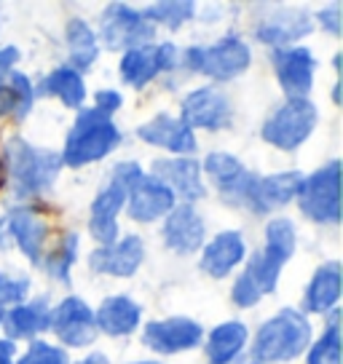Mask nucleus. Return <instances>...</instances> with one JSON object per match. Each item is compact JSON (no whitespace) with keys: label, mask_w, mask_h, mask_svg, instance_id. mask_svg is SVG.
<instances>
[{"label":"nucleus","mask_w":343,"mask_h":364,"mask_svg":"<svg viewBox=\"0 0 343 364\" xmlns=\"http://www.w3.org/2000/svg\"><path fill=\"white\" fill-rule=\"evenodd\" d=\"M19 364H68V356L48 343H33L30 351L19 359Z\"/></svg>","instance_id":"nucleus-35"},{"label":"nucleus","mask_w":343,"mask_h":364,"mask_svg":"<svg viewBox=\"0 0 343 364\" xmlns=\"http://www.w3.org/2000/svg\"><path fill=\"white\" fill-rule=\"evenodd\" d=\"M309 364H341V338H338V311H330V330L311 348Z\"/></svg>","instance_id":"nucleus-32"},{"label":"nucleus","mask_w":343,"mask_h":364,"mask_svg":"<svg viewBox=\"0 0 343 364\" xmlns=\"http://www.w3.org/2000/svg\"><path fill=\"white\" fill-rule=\"evenodd\" d=\"M300 209L314 223H338L341 220V164L330 161L300 182Z\"/></svg>","instance_id":"nucleus-5"},{"label":"nucleus","mask_w":343,"mask_h":364,"mask_svg":"<svg viewBox=\"0 0 343 364\" xmlns=\"http://www.w3.org/2000/svg\"><path fill=\"white\" fill-rule=\"evenodd\" d=\"M14 346L9 341H0V364H11Z\"/></svg>","instance_id":"nucleus-43"},{"label":"nucleus","mask_w":343,"mask_h":364,"mask_svg":"<svg viewBox=\"0 0 343 364\" xmlns=\"http://www.w3.org/2000/svg\"><path fill=\"white\" fill-rule=\"evenodd\" d=\"M139 364H156V362H139Z\"/></svg>","instance_id":"nucleus-46"},{"label":"nucleus","mask_w":343,"mask_h":364,"mask_svg":"<svg viewBox=\"0 0 343 364\" xmlns=\"http://www.w3.org/2000/svg\"><path fill=\"white\" fill-rule=\"evenodd\" d=\"M153 35L150 24L142 19V14L129 9L124 3L107 6L102 14V41L107 48H132L134 43Z\"/></svg>","instance_id":"nucleus-10"},{"label":"nucleus","mask_w":343,"mask_h":364,"mask_svg":"<svg viewBox=\"0 0 343 364\" xmlns=\"http://www.w3.org/2000/svg\"><path fill=\"white\" fill-rule=\"evenodd\" d=\"M311 33V22L306 14H279L271 22H265L258 30V38L265 43H287V41H295L300 35Z\"/></svg>","instance_id":"nucleus-27"},{"label":"nucleus","mask_w":343,"mask_h":364,"mask_svg":"<svg viewBox=\"0 0 343 364\" xmlns=\"http://www.w3.org/2000/svg\"><path fill=\"white\" fill-rule=\"evenodd\" d=\"M75 247H78V236H68V241H65L59 250H54V255L46 260L48 271L54 273L57 279H68L70 262L75 260Z\"/></svg>","instance_id":"nucleus-34"},{"label":"nucleus","mask_w":343,"mask_h":364,"mask_svg":"<svg viewBox=\"0 0 343 364\" xmlns=\"http://www.w3.org/2000/svg\"><path fill=\"white\" fill-rule=\"evenodd\" d=\"M164 241L177 252H194L204 241V220L191 204L172 209L164 223Z\"/></svg>","instance_id":"nucleus-17"},{"label":"nucleus","mask_w":343,"mask_h":364,"mask_svg":"<svg viewBox=\"0 0 343 364\" xmlns=\"http://www.w3.org/2000/svg\"><path fill=\"white\" fill-rule=\"evenodd\" d=\"M27 292V279L0 276V303H19Z\"/></svg>","instance_id":"nucleus-38"},{"label":"nucleus","mask_w":343,"mask_h":364,"mask_svg":"<svg viewBox=\"0 0 343 364\" xmlns=\"http://www.w3.org/2000/svg\"><path fill=\"white\" fill-rule=\"evenodd\" d=\"M0 180H3V161H0Z\"/></svg>","instance_id":"nucleus-45"},{"label":"nucleus","mask_w":343,"mask_h":364,"mask_svg":"<svg viewBox=\"0 0 343 364\" xmlns=\"http://www.w3.org/2000/svg\"><path fill=\"white\" fill-rule=\"evenodd\" d=\"M51 327L59 335V341L73 346V348L89 346L97 335L92 308L78 297H68V300L59 303L57 311L51 314Z\"/></svg>","instance_id":"nucleus-9"},{"label":"nucleus","mask_w":343,"mask_h":364,"mask_svg":"<svg viewBox=\"0 0 343 364\" xmlns=\"http://www.w3.org/2000/svg\"><path fill=\"white\" fill-rule=\"evenodd\" d=\"M174 65H177V48L172 43L137 46V48H129L121 59V75L132 86H145L156 73L172 70Z\"/></svg>","instance_id":"nucleus-8"},{"label":"nucleus","mask_w":343,"mask_h":364,"mask_svg":"<svg viewBox=\"0 0 343 364\" xmlns=\"http://www.w3.org/2000/svg\"><path fill=\"white\" fill-rule=\"evenodd\" d=\"M0 314H3V311H0Z\"/></svg>","instance_id":"nucleus-47"},{"label":"nucleus","mask_w":343,"mask_h":364,"mask_svg":"<svg viewBox=\"0 0 343 364\" xmlns=\"http://www.w3.org/2000/svg\"><path fill=\"white\" fill-rule=\"evenodd\" d=\"M121 107V94L118 91H100L97 94V110L105 115H110L113 110Z\"/></svg>","instance_id":"nucleus-39"},{"label":"nucleus","mask_w":343,"mask_h":364,"mask_svg":"<svg viewBox=\"0 0 343 364\" xmlns=\"http://www.w3.org/2000/svg\"><path fill=\"white\" fill-rule=\"evenodd\" d=\"M142 241L137 236H126L124 241L118 244H110V247H102L92 255V268L100 273H110V276H132V273L139 268L142 262Z\"/></svg>","instance_id":"nucleus-19"},{"label":"nucleus","mask_w":343,"mask_h":364,"mask_svg":"<svg viewBox=\"0 0 343 364\" xmlns=\"http://www.w3.org/2000/svg\"><path fill=\"white\" fill-rule=\"evenodd\" d=\"M244 257V241L236 230H226L215 236V241L204 250V257H201V268H204L209 276H218L223 279L231 268H236Z\"/></svg>","instance_id":"nucleus-21"},{"label":"nucleus","mask_w":343,"mask_h":364,"mask_svg":"<svg viewBox=\"0 0 343 364\" xmlns=\"http://www.w3.org/2000/svg\"><path fill=\"white\" fill-rule=\"evenodd\" d=\"M94 324L102 332H107V335H115V338L126 335V332H132L139 324V306L134 300L121 295L107 297L102 306H100V311H97Z\"/></svg>","instance_id":"nucleus-22"},{"label":"nucleus","mask_w":343,"mask_h":364,"mask_svg":"<svg viewBox=\"0 0 343 364\" xmlns=\"http://www.w3.org/2000/svg\"><path fill=\"white\" fill-rule=\"evenodd\" d=\"M282 265H285V262L279 260V257H274V255H268V252L263 250L260 255H255V257H252L247 276L255 282L258 292H274L276 279H279Z\"/></svg>","instance_id":"nucleus-31"},{"label":"nucleus","mask_w":343,"mask_h":364,"mask_svg":"<svg viewBox=\"0 0 343 364\" xmlns=\"http://www.w3.org/2000/svg\"><path fill=\"white\" fill-rule=\"evenodd\" d=\"M244 343H247V327L239 324V321H226V324H220L212 330L209 335V362L212 364H228L236 353L244 348Z\"/></svg>","instance_id":"nucleus-25"},{"label":"nucleus","mask_w":343,"mask_h":364,"mask_svg":"<svg viewBox=\"0 0 343 364\" xmlns=\"http://www.w3.org/2000/svg\"><path fill=\"white\" fill-rule=\"evenodd\" d=\"M6 156L11 164L14 185H16V193L30 196L48 188L51 182L57 180L62 159L51 150H38L33 145H27L24 139H11L6 145Z\"/></svg>","instance_id":"nucleus-3"},{"label":"nucleus","mask_w":343,"mask_h":364,"mask_svg":"<svg viewBox=\"0 0 343 364\" xmlns=\"http://www.w3.org/2000/svg\"><path fill=\"white\" fill-rule=\"evenodd\" d=\"M317 126V107L309 100H290L263 126V139L279 150L300 148Z\"/></svg>","instance_id":"nucleus-6"},{"label":"nucleus","mask_w":343,"mask_h":364,"mask_svg":"<svg viewBox=\"0 0 343 364\" xmlns=\"http://www.w3.org/2000/svg\"><path fill=\"white\" fill-rule=\"evenodd\" d=\"M311 341V327L303 314L285 308L271 321H265L255 335L252 346V364L290 362L303 353Z\"/></svg>","instance_id":"nucleus-1"},{"label":"nucleus","mask_w":343,"mask_h":364,"mask_svg":"<svg viewBox=\"0 0 343 364\" xmlns=\"http://www.w3.org/2000/svg\"><path fill=\"white\" fill-rule=\"evenodd\" d=\"M16 113V94H14L11 83L0 80V115Z\"/></svg>","instance_id":"nucleus-40"},{"label":"nucleus","mask_w":343,"mask_h":364,"mask_svg":"<svg viewBox=\"0 0 343 364\" xmlns=\"http://www.w3.org/2000/svg\"><path fill=\"white\" fill-rule=\"evenodd\" d=\"M139 139H145L150 145L167 148L172 153H194L196 150V136L194 129H188L183 121L172 118V115H159L150 124H142L137 129Z\"/></svg>","instance_id":"nucleus-18"},{"label":"nucleus","mask_w":343,"mask_h":364,"mask_svg":"<svg viewBox=\"0 0 343 364\" xmlns=\"http://www.w3.org/2000/svg\"><path fill=\"white\" fill-rule=\"evenodd\" d=\"M118 139H121V134L110 121V115L100 113L97 107L83 110L75 126L70 129L68 145H65V153L59 159L68 166H83V164L105 159L118 145Z\"/></svg>","instance_id":"nucleus-2"},{"label":"nucleus","mask_w":343,"mask_h":364,"mask_svg":"<svg viewBox=\"0 0 343 364\" xmlns=\"http://www.w3.org/2000/svg\"><path fill=\"white\" fill-rule=\"evenodd\" d=\"M11 89H14V94H16V115L22 118V115L30 110V105H33V86H30L27 75L11 73Z\"/></svg>","instance_id":"nucleus-36"},{"label":"nucleus","mask_w":343,"mask_h":364,"mask_svg":"<svg viewBox=\"0 0 343 364\" xmlns=\"http://www.w3.org/2000/svg\"><path fill=\"white\" fill-rule=\"evenodd\" d=\"M231 121L228 100L215 89H196L183 102V124L188 129H223Z\"/></svg>","instance_id":"nucleus-12"},{"label":"nucleus","mask_w":343,"mask_h":364,"mask_svg":"<svg viewBox=\"0 0 343 364\" xmlns=\"http://www.w3.org/2000/svg\"><path fill=\"white\" fill-rule=\"evenodd\" d=\"M204 169L212 180L220 182V188H226V185H231V182L239 180L241 174H244L241 161L228 156V153H209L204 161Z\"/></svg>","instance_id":"nucleus-33"},{"label":"nucleus","mask_w":343,"mask_h":364,"mask_svg":"<svg viewBox=\"0 0 343 364\" xmlns=\"http://www.w3.org/2000/svg\"><path fill=\"white\" fill-rule=\"evenodd\" d=\"M188 68L196 70V73H204L209 78H233L239 75L241 70L250 68V48L241 38H223L220 43L215 46H196V48H188Z\"/></svg>","instance_id":"nucleus-7"},{"label":"nucleus","mask_w":343,"mask_h":364,"mask_svg":"<svg viewBox=\"0 0 343 364\" xmlns=\"http://www.w3.org/2000/svg\"><path fill=\"white\" fill-rule=\"evenodd\" d=\"M126 198H129V217L137 223L159 220L161 215L172 212V204H174V193L169 188L153 177H145V174L132 185Z\"/></svg>","instance_id":"nucleus-15"},{"label":"nucleus","mask_w":343,"mask_h":364,"mask_svg":"<svg viewBox=\"0 0 343 364\" xmlns=\"http://www.w3.org/2000/svg\"><path fill=\"white\" fill-rule=\"evenodd\" d=\"M260 300V292H258V287H255V282H252L250 276L244 273L239 282L233 284V303L241 308H250L255 306Z\"/></svg>","instance_id":"nucleus-37"},{"label":"nucleus","mask_w":343,"mask_h":364,"mask_svg":"<svg viewBox=\"0 0 343 364\" xmlns=\"http://www.w3.org/2000/svg\"><path fill=\"white\" fill-rule=\"evenodd\" d=\"M338 295H341V265L338 262H327L311 279L309 292H306V311L324 314L338 300Z\"/></svg>","instance_id":"nucleus-23"},{"label":"nucleus","mask_w":343,"mask_h":364,"mask_svg":"<svg viewBox=\"0 0 343 364\" xmlns=\"http://www.w3.org/2000/svg\"><path fill=\"white\" fill-rule=\"evenodd\" d=\"M46 327H51V311L43 300L30 303V306H16L6 316V332L11 338H33Z\"/></svg>","instance_id":"nucleus-24"},{"label":"nucleus","mask_w":343,"mask_h":364,"mask_svg":"<svg viewBox=\"0 0 343 364\" xmlns=\"http://www.w3.org/2000/svg\"><path fill=\"white\" fill-rule=\"evenodd\" d=\"M16 59H19V51H16L14 46H6V48H0V75H3V73H6L9 68H11Z\"/></svg>","instance_id":"nucleus-42"},{"label":"nucleus","mask_w":343,"mask_h":364,"mask_svg":"<svg viewBox=\"0 0 343 364\" xmlns=\"http://www.w3.org/2000/svg\"><path fill=\"white\" fill-rule=\"evenodd\" d=\"M68 51L75 68H92L94 65V59H97V38L86 27V22L73 19L68 24Z\"/></svg>","instance_id":"nucleus-28"},{"label":"nucleus","mask_w":343,"mask_h":364,"mask_svg":"<svg viewBox=\"0 0 343 364\" xmlns=\"http://www.w3.org/2000/svg\"><path fill=\"white\" fill-rule=\"evenodd\" d=\"M153 180L167 185L172 193H180L188 201H196L204 196V185H201V169L199 164L191 159L177 161H156L153 166Z\"/></svg>","instance_id":"nucleus-16"},{"label":"nucleus","mask_w":343,"mask_h":364,"mask_svg":"<svg viewBox=\"0 0 343 364\" xmlns=\"http://www.w3.org/2000/svg\"><path fill=\"white\" fill-rule=\"evenodd\" d=\"M142 177L137 164H118L113 169V182L105 188L102 193L94 198L92 204V220H89V230L92 236L102 247H110L118 236V225H115V215L121 212L126 204V196L132 191V185Z\"/></svg>","instance_id":"nucleus-4"},{"label":"nucleus","mask_w":343,"mask_h":364,"mask_svg":"<svg viewBox=\"0 0 343 364\" xmlns=\"http://www.w3.org/2000/svg\"><path fill=\"white\" fill-rule=\"evenodd\" d=\"M194 3H188V0H172V3H153L148 6V11L142 14V19L145 22H159V24H167L172 30H177L183 22L188 19H194Z\"/></svg>","instance_id":"nucleus-29"},{"label":"nucleus","mask_w":343,"mask_h":364,"mask_svg":"<svg viewBox=\"0 0 343 364\" xmlns=\"http://www.w3.org/2000/svg\"><path fill=\"white\" fill-rule=\"evenodd\" d=\"M145 346H150L159 353H177L185 348H194L201 341V327L194 318H164V321H153L145 327Z\"/></svg>","instance_id":"nucleus-11"},{"label":"nucleus","mask_w":343,"mask_h":364,"mask_svg":"<svg viewBox=\"0 0 343 364\" xmlns=\"http://www.w3.org/2000/svg\"><path fill=\"white\" fill-rule=\"evenodd\" d=\"M320 22L332 35H338L341 33V9H324V11H320Z\"/></svg>","instance_id":"nucleus-41"},{"label":"nucleus","mask_w":343,"mask_h":364,"mask_svg":"<svg viewBox=\"0 0 343 364\" xmlns=\"http://www.w3.org/2000/svg\"><path fill=\"white\" fill-rule=\"evenodd\" d=\"M38 91H41V94H54V97H59L68 107H78V105L86 100L83 78H80L78 70H73V68L54 70V73L38 86Z\"/></svg>","instance_id":"nucleus-26"},{"label":"nucleus","mask_w":343,"mask_h":364,"mask_svg":"<svg viewBox=\"0 0 343 364\" xmlns=\"http://www.w3.org/2000/svg\"><path fill=\"white\" fill-rule=\"evenodd\" d=\"M80 364H110V362H107V356H102V353H92V356H86Z\"/></svg>","instance_id":"nucleus-44"},{"label":"nucleus","mask_w":343,"mask_h":364,"mask_svg":"<svg viewBox=\"0 0 343 364\" xmlns=\"http://www.w3.org/2000/svg\"><path fill=\"white\" fill-rule=\"evenodd\" d=\"M300 182L303 177L297 171H282V174H271V177H263V180H252V185L244 193V201L241 204H250L252 212H271L274 206L287 204L292 196H297L300 191Z\"/></svg>","instance_id":"nucleus-13"},{"label":"nucleus","mask_w":343,"mask_h":364,"mask_svg":"<svg viewBox=\"0 0 343 364\" xmlns=\"http://www.w3.org/2000/svg\"><path fill=\"white\" fill-rule=\"evenodd\" d=\"M3 228L14 236V241L22 247V252L33 262H41V250H43V239H46V225L38 215L30 209H14L6 217Z\"/></svg>","instance_id":"nucleus-20"},{"label":"nucleus","mask_w":343,"mask_h":364,"mask_svg":"<svg viewBox=\"0 0 343 364\" xmlns=\"http://www.w3.org/2000/svg\"><path fill=\"white\" fill-rule=\"evenodd\" d=\"M265 252L287 262L295 252V228L290 220H274L265 230Z\"/></svg>","instance_id":"nucleus-30"},{"label":"nucleus","mask_w":343,"mask_h":364,"mask_svg":"<svg viewBox=\"0 0 343 364\" xmlns=\"http://www.w3.org/2000/svg\"><path fill=\"white\" fill-rule=\"evenodd\" d=\"M274 68L282 89L292 100H306L314 78V57L309 48H279L274 54Z\"/></svg>","instance_id":"nucleus-14"}]
</instances>
